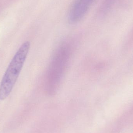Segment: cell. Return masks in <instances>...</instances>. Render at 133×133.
I'll return each instance as SVG.
<instances>
[{
    "instance_id": "obj_1",
    "label": "cell",
    "mask_w": 133,
    "mask_h": 133,
    "mask_svg": "<svg viewBox=\"0 0 133 133\" xmlns=\"http://www.w3.org/2000/svg\"><path fill=\"white\" fill-rule=\"evenodd\" d=\"M30 42H24L15 54L3 76L0 84V100L10 95L18 80L30 48Z\"/></svg>"
},
{
    "instance_id": "obj_2",
    "label": "cell",
    "mask_w": 133,
    "mask_h": 133,
    "mask_svg": "<svg viewBox=\"0 0 133 133\" xmlns=\"http://www.w3.org/2000/svg\"><path fill=\"white\" fill-rule=\"evenodd\" d=\"M95 0H74L68 14V19L71 23L81 21L88 12Z\"/></svg>"
},
{
    "instance_id": "obj_3",
    "label": "cell",
    "mask_w": 133,
    "mask_h": 133,
    "mask_svg": "<svg viewBox=\"0 0 133 133\" xmlns=\"http://www.w3.org/2000/svg\"><path fill=\"white\" fill-rule=\"evenodd\" d=\"M116 0H104L102 5V12L104 13L108 11L113 5Z\"/></svg>"
}]
</instances>
